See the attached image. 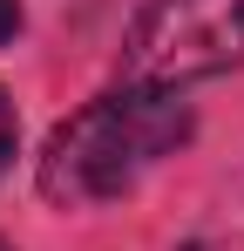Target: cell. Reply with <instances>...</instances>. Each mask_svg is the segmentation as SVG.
<instances>
[{
	"mask_svg": "<svg viewBox=\"0 0 244 251\" xmlns=\"http://www.w3.org/2000/svg\"><path fill=\"white\" fill-rule=\"evenodd\" d=\"M244 68V0H143L122 41V75L136 88H176Z\"/></svg>",
	"mask_w": 244,
	"mask_h": 251,
	"instance_id": "cell-2",
	"label": "cell"
},
{
	"mask_svg": "<svg viewBox=\"0 0 244 251\" xmlns=\"http://www.w3.org/2000/svg\"><path fill=\"white\" fill-rule=\"evenodd\" d=\"M190 109L163 88H136L122 82L109 95H95L88 109H75L68 123L48 136L41 150V197L61 210H88L109 204L122 190H136L163 156H176L190 143Z\"/></svg>",
	"mask_w": 244,
	"mask_h": 251,
	"instance_id": "cell-1",
	"label": "cell"
},
{
	"mask_svg": "<svg viewBox=\"0 0 244 251\" xmlns=\"http://www.w3.org/2000/svg\"><path fill=\"white\" fill-rule=\"evenodd\" d=\"M14 136H21V123H14V102H7V88H0V170L14 163Z\"/></svg>",
	"mask_w": 244,
	"mask_h": 251,
	"instance_id": "cell-3",
	"label": "cell"
},
{
	"mask_svg": "<svg viewBox=\"0 0 244 251\" xmlns=\"http://www.w3.org/2000/svg\"><path fill=\"white\" fill-rule=\"evenodd\" d=\"M21 34V0H0V48Z\"/></svg>",
	"mask_w": 244,
	"mask_h": 251,
	"instance_id": "cell-4",
	"label": "cell"
}]
</instances>
